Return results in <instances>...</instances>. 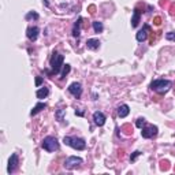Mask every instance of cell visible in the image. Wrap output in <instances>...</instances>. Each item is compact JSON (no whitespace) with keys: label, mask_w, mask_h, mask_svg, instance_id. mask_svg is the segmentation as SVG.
I'll use <instances>...</instances> for the list:
<instances>
[{"label":"cell","mask_w":175,"mask_h":175,"mask_svg":"<svg viewBox=\"0 0 175 175\" xmlns=\"http://www.w3.org/2000/svg\"><path fill=\"white\" fill-rule=\"evenodd\" d=\"M48 94H49V90H48V88H41V89H38V90L36 92L37 98H45Z\"/></svg>","instance_id":"2e32d148"},{"label":"cell","mask_w":175,"mask_h":175,"mask_svg":"<svg viewBox=\"0 0 175 175\" xmlns=\"http://www.w3.org/2000/svg\"><path fill=\"white\" fill-rule=\"evenodd\" d=\"M68 92L71 93L74 97L79 98V97H81V94H82V86H81V83H79V82L71 83V85L68 86Z\"/></svg>","instance_id":"52a82bcc"},{"label":"cell","mask_w":175,"mask_h":175,"mask_svg":"<svg viewBox=\"0 0 175 175\" xmlns=\"http://www.w3.org/2000/svg\"><path fill=\"white\" fill-rule=\"evenodd\" d=\"M44 3H45V5H46V7L49 5V1H48V0H44Z\"/></svg>","instance_id":"4dcf8cb0"},{"label":"cell","mask_w":175,"mask_h":175,"mask_svg":"<svg viewBox=\"0 0 175 175\" xmlns=\"http://www.w3.org/2000/svg\"><path fill=\"white\" fill-rule=\"evenodd\" d=\"M165 38H167V40H170V41H175V33H174V31L167 33V34H165Z\"/></svg>","instance_id":"7402d4cb"},{"label":"cell","mask_w":175,"mask_h":175,"mask_svg":"<svg viewBox=\"0 0 175 175\" xmlns=\"http://www.w3.org/2000/svg\"><path fill=\"white\" fill-rule=\"evenodd\" d=\"M93 29H94V31H96V33H101V31H103V29H104V26H103V23H101V22L94 21V22H93Z\"/></svg>","instance_id":"ac0fdd59"},{"label":"cell","mask_w":175,"mask_h":175,"mask_svg":"<svg viewBox=\"0 0 175 175\" xmlns=\"http://www.w3.org/2000/svg\"><path fill=\"white\" fill-rule=\"evenodd\" d=\"M63 112H64V109H60V111L57 112V119H59V120H62V115H63Z\"/></svg>","instance_id":"f1b7e54d"},{"label":"cell","mask_w":175,"mask_h":175,"mask_svg":"<svg viewBox=\"0 0 175 175\" xmlns=\"http://www.w3.org/2000/svg\"><path fill=\"white\" fill-rule=\"evenodd\" d=\"M88 11H89V14H94V12H96V5L90 4L88 7Z\"/></svg>","instance_id":"d4e9b609"},{"label":"cell","mask_w":175,"mask_h":175,"mask_svg":"<svg viewBox=\"0 0 175 175\" xmlns=\"http://www.w3.org/2000/svg\"><path fill=\"white\" fill-rule=\"evenodd\" d=\"M129 112H130V108H129L127 104H122V105L118 108V116L119 118H126V116L129 115Z\"/></svg>","instance_id":"7c38bea8"},{"label":"cell","mask_w":175,"mask_h":175,"mask_svg":"<svg viewBox=\"0 0 175 175\" xmlns=\"http://www.w3.org/2000/svg\"><path fill=\"white\" fill-rule=\"evenodd\" d=\"M145 124V119L144 118H138L137 119V122H135V126L138 127V129H142V126Z\"/></svg>","instance_id":"44dd1931"},{"label":"cell","mask_w":175,"mask_h":175,"mask_svg":"<svg viewBox=\"0 0 175 175\" xmlns=\"http://www.w3.org/2000/svg\"><path fill=\"white\" fill-rule=\"evenodd\" d=\"M139 18H141V11H139L138 8H135V10H134V14H133V18H131V26H133V27H137V26H138Z\"/></svg>","instance_id":"5bb4252c"},{"label":"cell","mask_w":175,"mask_h":175,"mask_svg":"<svg viewBox=\"0 0 175 175\" xmlns=\"http://www.w3.org/2000/svg\"><path fill=\"white\" fill-rule=\"evenodd\" d=\"M26 19H27V21H29V19H38V14L31 11V12H29V14L26 15Z\"/></svg>","instance_id":"ffe728a7"},{"label":"cell","mask_w":175,"mask_h":175,"mask_svg":"<svg viewBox=\"0 0 175 175\" xmlns=\"http://www.w3.org/2000/svg\"><path fill=\"white\" fill-rule=\"evenodd\" d=\"M170 14L171 15H175V3H172L170 5Z\"/></svg>","instance_id":"484cf974"},{"label":"cell","mask_w":175,"mask_h":175,"mask_svg":"<svg viewBox=\"0 0 175 175\" xmlns=\"http://www.w3.org/2000/svg\"><path fill=\"white\" fill-rule=\"evenodd\" d=\"M150 30L149 25H144V27L138 30V33L135 34V38H137V41L138 42H144L146 38H148V31Z\"/></svg>","instance_id":"9c48e42d"},{"label":"cell","mask_w":175,"mask_h":175,"mask_svg":"<svg viewBox=\"0 0 175 175\" xmlns=\"http://www.w3.org/2000/svg\"><path fill=\"white\" fill-rule=\"evenodd\" d=\"M81 25H82V18H78V21L74 23V27H72V36L74 37H79V34H81Z\"/></svg>","instance_id":"4fadbf2b"},{"label":"cell","mask_w":175,"mask_h":175,"mask_svg":"<svg viewBox=\"0 0 175 175\" xmlns=\"http://www.w3.org/2000/svg\"><path fill=\"white\" fill-rule=\"evenodd\" d=\"M168 161H161V170H167V167H168Z\"/></svg>","instance_id":"83f0119b"},{"label":"cell","mask_w":175,"mask_h":175,"mask_svg":"<svg viewBox=\"0 0 175 175\" xmlns=\"http://www.w3.org/2000/svg\"><path fill=\"white\" fill-rule=\"evenodd\" d=\"M70 70H71L70 64H66V66L63 67V71H62V77H60V79H64V78H66V75L70 72Z\"/></svg>","instance_id":"d6986e66"},{"label":"cell","mask_w":175,"mask_h":175,"mask_svg":"<svg viewBox=\"0 0 175 175\" xmlns=\"http://www.w3.org/2000/svg\"><path fill=\"white\" fill-rule=\"evenodd\" d=\"M93 120H94V123L97 126H103L105 123V115L103 112H100V111H96L93 113Z\"/></svg>","instance_id":"8fae6325"},{"label":"cell","mask_w":175,"mask_h":175,"mask_svg":"<svg viewBox=\"0 0 175 175\" xmlns=\"http://www.w3.org/2000/svg\"><path fill=\"white\" fill-rule=\"evenodd\" d=\"M153 25H156V26H160V25H161V18H160V16H154Z\"/></svg>","instance_id":"cb8c5ba5"},{"label":"cell","mask_w":175,"mask_h":175,"mask_svg":"<svg viewBox=\"0 0 175 175\" xmlns=\"http://www.w3.org/2000/svg\"><path fill=\"white\" fill-rule=\"evenodd\" d=\"M86 46L89 49H98V46H100V41L96 40V38H89L86 41Z\"/></svg>","instance_id":"9a60e30c"},{"label":"cell","mask_w":175,"mask_h":175,"mask_svg":"<svg viewBox=\"0 0 175 175\" xmlns=\"http://www.w3.org/2000/svg\"><path fill=\"white\" fill-rule=\"evenodd\" d=\"M171 85H172V82L168 79H154L150 83V89L156 90L157 93H165L170 90Z\"/></svg>","instance_id":"6da1fadb"},{"label":"cell","mask_w":175,"mask_h":175,"mask_svg":"<svg viewBox=\"0 0 175 175\" xmlns=\"http://www.w3.org/2000/svg\"><path fill=\"white\" fill-rule=\"evenodd\" d=\"M63 60H64L63 55L56 53V52H53V53H52V57H51L52 74H57V72L60 71V68H62V66H63Z\"/></svg>","instance_id":"277c9868"},{"label":"cell","mask_w":175,"mask_h":175,"mask_svg":"<svg viewBox=\"0 0 175 175\" xmlns=\"http://www.w3.org/2000/svg\"><path fill=\"white\" fill-rule=\"evenodd\" d=\"M79 164H82V159L81 157H77V156H70L64 161V167H66L67 170H72V168L78 167Z\"/></svg>","instance_id":"5b68a950"},{"label":"cell","mask_w":175,"mask_h":175,"mask_svg":"<svg viewBox=\"0 0 175 175\" xmlns=\"http://www.w3.org/2000/svg\"><path fill=\"white\" fill-rule=\"evenodd\" d=\"M44 108H46V104H45V103H38V104L36 105V107H34V108H33V109L30 111V115L33 116V115H36V113H38L40 111H42Z\"/></svg>","instance_id":"e0dca14e"},{"label":"cell","mask_w":175,"mask_h":175,"mask_svg":"<svg viewBox=\"0 0 175 175\" xmlns=\"http://www.w3.org/2000/svg\"><path fill=\"white\" fill-rule=\"evenodd\" d=\"M38 33H40V29L37 26H31V27H29L26 30V36H27V38L30 41H36L37 37H38Z\"/></svg>","instance_id":"30bf717a"},{"label":"cell","mask_w":175,"mask_h":175,"mask_svg":"<svg viewBox=\"0 0 175 175\" xmlns=\"http://www.w3.org/2000/svg\"><path fill=\"white\" fill-rule=\"evenodd\" d=\"M141 134H142V137H144V138H152V137H154V135L157 134V127H156V126H153V124L146 126V127H144V129H142Z\"/></svg>","instance_id":"8992f818"},{"label":"cell","mask_w":175,"mask_h":175,"mask_svg":"<svg viewBox=\"0 0 175 175\" xmlns=\"http://www.w3.org/2000/svg\"><path fill=\"white\" fill-rule=\"evenodd\" d=\"M139 154H141V152H139V150H135V152H133V154L130 156V160H131V161H134V160L137 159Z\"/></svg>","instance_id":"603a6c76"},{"label":"cell","mask_w":175,"mask_h":175,"mask_svg":"<svg viewBox=\"0 0 175 175\" xmlns=\"http://www.w3.org/2000/svg\"><path fill=\"white\" fill-rule=\"evenodd\" d=\"M41 83H42V78L41 77H37L36 78V85H37V86H40Z\"/></svg>","instance_id":"4316f807"},{"label":"cell","mask_w":175,"mask_h":175,"mask_svg":"<svg viewBox=\"0 0 175 175\" xmlns=\"http://www.w3.org/2000/svg\"><path fill=\"white\" fill-rule=\"evenodd\" d=\"M16 167H18V154L12 153V154H11V157H10V160H8L7 172H8V174H12V172L16 170Z\"/></svg>","instance_id":"ba28073f"},{"label":"cell","mask_w":175,"mask_h":175,"mask_svg":"<svg viewBox=\"0 0 175 175\" xmlns=\"http://www.w3.org/2000/svg\"><path fill=\"white\" fill-rule=\"evenodd\" d=\"M41 146H42V149H45L46 152H55V150L59 149V142H57V139L55 137L48 135V137H45V138L42 139Z\"/></svg>","instance_id":"3957f363"},{"label":"cell","mask_w":175,"mask_h":175,"mask_svg":"<svg viewBox=\"0 0 175 175\" xmlns=\"http://www.w3.org/2000/svg\"><path fill=\"white\" fill-rule=\"evenodd\" d=\"M75 115H79V116H82L83 112H82V111H75Z\"/></svg>","instance_id":"f546056e"},{"label":"cell","mask_w":175,"mask_h":175,"mask_svg":"<svg viewBox=\"0 0 175 175\" xmlns=\"http://www.w3.org/2000/svg\"><path fill=\"white\" fill-rule=\"evenodd\" d=\"M63 142L68 146H71L72 149L77 150H83L86 148V142L83 138H75V137H64L63 138Z\"/></svg>","instance_id":"7a4b0ae2"}]
</instances>
